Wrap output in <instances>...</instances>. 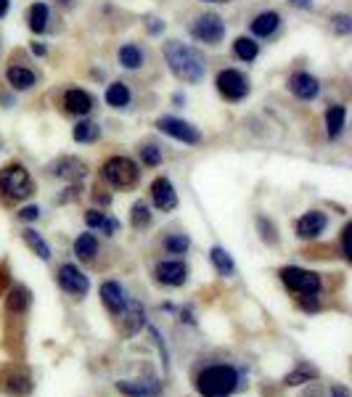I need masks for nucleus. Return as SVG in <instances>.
<instances>
[{
	"instance_id": "nucleus-1",
	"label": "nucleus",
	"mask_w": 352,
	"mask_h": 397,
	"mask_svg": "<svg viewBox=\"0 0 352 397\" xmlns=\"http://www.w3.org/2000/svg\"><path fill=\"white\" fill-rule=\"evenodd\" d=\"M165 58L177 80H183L188 85H196L204 80V72H207L204 58L191 46H183L180 40H170V43H165Z\"/></svg>"
},
{
	"instance_id": "nucleus-2",
	"label": "nucleus",
	"mask_w": 352,
	"mask_h": 397,
	"mask_svg": "<svg viewBox=\"0 0 352 397\" xmlns=\"http://www.w3.org/2000/svg\"><path fill=\"white\" fill-rule=\"evenodd\" d=\"M239 387V373L231 366H209L199 373L196 392L202 397H228Z\"/></svg>"
},
{
	"instance_id": "nucleus-3",
	"label": "nucleus",
	"mask_w": 352,
	"mask_h": 397,
	"mask_svg": "<svg viewBox=\"0 0 352 397\" xmlns=\"http://www.w3.org/2000/svg\"><path fill=\"white\" fill-rule=\"evenodd\" d=\"M0 194L21 202L32 194V177L21 165H9L0 170Z\"/></svg>"
},
{
	"instance_id": "nucleus-4",
	"label": "nucleus",
	"mask_w": 352,
	"mask_h": 397,
	"mask_svg": "<svg viewBox=\"0 0 352 397\" xmlns=\"http://www.w3.org/2000/svg\"><path fill=\"white\" fill-rule=\"evenodd\" d=\"M103 177L114 188H130L138 180V165L128 157H111L103 165Z\"/></svg>"
},
{
	"instance_id": "nucleus-5",
	"label": "nucleus",
	"mask_w": 352,
	"mask_h": 397,
	"mask_svg": "<svg viewBox=\"0 0 352 397\" xmlns=\"http://www.w3.org/2000/svg\"><path fill=\"white\" fill-rule=\"evenodd\" d=\"M278 276L284 281V287H289L291 292H296V294H318V292H321V278H318V273H313V270L289 265V268H281Z\"/></svg>"
},
{
	"instance_id": "nucleus-6",
	"label": "nucleus",
	"mask_w": 352,
	"mask_h": 397,
	"mask_svg": "<svg viewBox=\"0 0 352 397\" xmlns=\"http://www.w3.org/2000/svg\"><path fill=\"white\" fill-rule=\"evenodd\" d=\"M191 35H194V40L204 43V46H217L225 37V21L217 14H202L191 24Z\"/></svg>"
},
{
	"instance_id": "nucleus-7",
	"label": "nucleus",
	"mask_w": 352,
	"mask_h": 397,
	"mask_svg": "<svg viewBox=\"0 0 352 397\" xmlns=\"http://www.w3.org/2000/svg\"><path fill=\"white\" fill-rule=\"evenodd\" d=\"M217 93H220L225 101H241L247 93H249V83L247 77L236 69H222L217 74Z\"/></svg>"
},
{
	"instance_id": "nucleus-8",
	"label": "nucleus",
	"mask_w": 352,
	"mask_h": 397,
	"mask_svg": "<svg viewBox=\"0 0 352 397\" xmlns=\"http://www.w3.org/2000/svg\"><path fill=\"white\" fill-rule=\"evenodd\" d=\"M157 128L162 130L165 135H170V138H175V140H183L188 146H196V143L202 140V133H199L191 122L177 120V117H159Z\"/></svg>"
},
{
	"instance_id": "nucleus-9",
	"label": "nucleus",
	"mask_w": 352,
	"mask_h": 397,
	"mask_svg": "<svg viewBox=\"0 0 352 397\" xmlns=\"http://www.w3.org/2000/svg\"><path fill=\"white\" fill-rule=\"evenodd\" d=\"M58 284H61V289H64L66 294H72V297H85L88 294V289H90L88 276H85L77 265H61V268H58Z\"/></svg>"
},
{
	"instance_id": "nucleus-10",
	"label": "nucleus",
	"mask_w": 352,
	"mask_h": 397,
	"mask_svg": "<svg viewBox=\"0 0 352 397\" xmlns=\"http://www.w3.org/2000/svg\"><path fill=\"white\" fill-rule=\"evenodd\" d=\"M51 175L61 177V180H69V183H80L88 175V165L77 157H61L51 165Z\"/></svg>"
},
{
	"instance_id": "nucleus-11",
	"label": "nucleus",
	"mask_w": 352,
	"mask_h": 397,
	"mask_svg": "<svg viewBox=\"0 0 352 397\" xmlns=\"http://www.w3.org/2000/svg\"><path fill=\"white\" fill-rule=\"evenodd\" d=\"M117 389L128 397H159L162 395V381H157V379H122V381H117Z\"/></svg>"
},
{
	"instance_id": "nucleus-12",
	"label": "nucleus",
	"mask_w": 352,
	"mask_h": 397,
	"mask_svg": "<svg viewBox=\"0 0 352 397\" xmlns=\"http://www.w3.org/2000/svg\"><path fill=\"white\" fill-rule=\"evenodd\" d=\"M289 91L294 93L299 101H313L315 96L321 93V83H318V77L307 72H296L289 77Z\"/></svg>"
},
{
	"instance_id": "nucleus-13",
	"label": "nucleus",
	"mask_w": 352,
	"mask_h": 397,
	"mask_svg": "<svg viewBox=\"0 0 352 397\" xmlns=\"http://www.w3.org/2000/svg\"><path fill=\"white\" fill-rule=\"evenodd\" d=\"M157 281L165 287H183L188 281V268H185L180 259H170V262H159L157 265Z\"/></svg>"
},
{
	"instance_id": "nucleus-14",
	"label": "nucleus",
	"mask_w": 352,
	"mask_h": 397,
	"mask_svg": "<svg viewBox=\"0 0 352 397\" xmlns=\"http://www.w3.org/2000/svg\"><path fill=\"white\" fill-rule=\"evenodd\" d=\"M151 199H154L157 210H162V212H172L177 207V194L167 177H157L151 183Z\"/></svg>"
},
{
	"instance_id": "nucleus-15",
	"label": "nucleus",
	"mask_w": 352,
	"mask_h": 397,
	"mask_svg": "<svg viewBox=\"0 0 352 397\" xmlns=\"http://www.w3.org/2000/svg\"><path fill=\"white\" fill-rule=\"evenodd\" d=\"M326 225H328V217H326L323 212L313 210V212L302 215V217L296 220V236H299V239H318V236L326 231Z\"/></svg>"
},
{
	"instance_id": "nucleus-16",
	"label": "nucleus",
	"mask_w": 352,
	"mask_h": 397,
	"mask_svg": "<svg viewBox=\"0 0 352 397\" xmlns=\"http://www.w3.org/2000/svg\"><path fill=\"white\" fill-rule=\"evenodd\" d=\"M101 299L111 315H120L122 310H125V302H128V299H125V289H122L117 281H106V284H103Z\"/></svg>"
},
{
	"instance_id": "nucleus-17",
	"label": "nucleus",
	"mask_w": 352,
	"mask_h": 397,
	"mask_svg": "<svg viewBox=\"0 0 352 397\" xmlns=\"http://www.w3.org/2000/svg\"><path fill=\"white\" fill-rule=\"evenodd\" d=\"M120 315H125V318H120V321H125V326H122V331H125V336H133L135 331H140V326L146 324V313H143V305L140 302H125V310H122Z\"/></svg>"
},
{
	"instance_id": "nucleus-18",
	"label": "nucleus",
	"mask_w": 352,
	"mask_h": 397,
	"mask_svg": "<svg viewBox=\"0 0 352 397\" xmlns=\"http://www.w3.org/2000/svg\"><path fill=\"white\" fill-rule=\"evenodd\" d=\"M64 106L69 114L85 117V114H90L93 111V98L85 91H80V88H72V91H66V96H64Z\"/></svg>"
},
{
	"instance_id": "nucleus-19",
	"label": "nucleus",
	"mask_w": 352,
	"mask_h": 397,
	"mask_svg": "<svg viewBox=\"0 0 352 397\" xmlns=\"http://www.w3.org/2000/svg\"><path fill=\"white\" fill-rule=\"evenodd\" d=\"M3 381H6V389L16 397H24L32 392V379H29L27 371H19V368L9 371V373L3 376Z\"/></svg>"
},
{
	"instance_id": "nucleus-20",
	"label": "nucleus",
	"mask_w": 352,
	"mask_h": 397,
	"mask_svg": "<svg viewBox=\"0 0 352 397\" xmlns=\"http://www.w3.org/2000/svg\"><path fill=\"white\" fill-rule=\"evenodd\" d=\"M278 24H281V16H278L276 11H262V14L252 19L249 27L257 37H270L278 29Z\"/></svg>"
},
{
	"instance_id": "nucleus-21",
	"label": "nucleus",
	"mask_w": 352,
	"mask_h": 397,
	"mask_svg": "<svg viewBox=\"0 0 352 397\" xmlns=\"http://www.w3.org/2000/svg\"><path fill=\"white\" fill-rule=\"evenodd\" d=\"M344 120H347V109H344L342 103H336V106L326 111V133H328V138H339L342 135Z\"/></svg>"
},
{
	"instance_id": "nucleus-22",
	"label": "nucleus",
	"mask_w": 352,
	"mask_h": 397,
	"mask_svg": "<svg viewBox=\"0 0 352 397\" xmlns=\"http://www.w3.org/2000/svg\"><path fill=\"white\" fill-rule=\"evenodd\" d=\"M6 80L16 91H29L35 85V74L29 72V69H24V66H9L6 69Z\"/></svg>"
},
{
	"instance_id": "nucleus-23",
	"label": "nucleus",
	"mask_w": 352,
	"mask_h": 397,
	"mask_svg": "<svg viewBox=\"0 0 352 397\" xmlns=\"http://www.w3.org/2000/svg\"><path fill=\"white\" fill-rule=\"evenodd\" d=\"M32 302V294H29L27 287H14L9 292V299H6V307H9V313H24Z\"/></svg>"
},
{
	"instance_id": "nucleus-24",
	"label": "nucleus",
	"mask_w": 352,
	"mask_h": 397,
	"mask_svg": "<svg viewBox=\"0 0 352 397\" xmlns=\"http://www.w3.org/2000/svg\"><path fill=\"white\" fill-rule=\"evenodd\" d=\"M209 259H212L214 270H217L220 276H233V273H236V265H233L231 254L222 249V247H212V249H209Z\"/></svg>"
},
{
	"instance_id": "nucleus-25",
	"label": "nucleus",
	"mask_w": 352,
	"mask_h": 397,
	"mask_svg": "<svg viewBox=\"0 0 352 397\" xmlns=\"http://www.w3.org/2000/svg\"><path fill=\"white\" fill-rule=\"evenodd\" d=\"M318 379V371L313 368V366H307V363H299L291 373H286V379H284V384L286 387H299V384H307V381Z\"/></svg>"
},
{
	"instance_id": "nucleus-26",
	"label": "nucleus",
	"mask_w": 352,
	"mask_h": 397,
	"mask_svg": "<svg viewBox=\"0 0 352 397\" xmlns=\"http://www.w3.org/2000/svg\"><path fill=\"white\" fill-rule=\"evenodd\" d=\"M106 103L114 106V109H125L130 103V91L125 83H111L106 88Z\"/></svg>"
},
{
	"instance_id": "nucleus-27",
	"label": "nucleus",
	"mask_w": 352,
	"mask_h": 397,
	"mask_svg": "<svg viewBox=\"0 0 352 397\" xmlns=\"http://www.w3.org/2000/svg\"><path fill=\"white\" fill-rule=\"evenodd\" d=\"M24 236V244H27L29 249L35 252L40 259H51V247H48V241L40 236L37 231H32V228H27V231L21 233Z\"/></svg>"
},
{
	"instance_id": "nucleus-28",
	"label": "nucleus",
	"mask_w": 352,
	"mask_h": 397,
	"mask_svg": "<svg viewBox=\"0 0 352 397\" xmlns=\"http://www.w3.org/2000/svg\"><path fill=\"white\" fill-rule=\"evenodd\" d=\"M27 21H29V29H32L35 35H40V32L48 27V6L46 3H35V6H29Z\"/></svg>"
},
{
	"instance_id": "nucleus-29",
	"label": "nucleus",
	"mask_w": 352,
	"mask_h": 397,
	"mask_svg": "<svg viewBox=\"0 0 352 397\" xmlns=\"http://www.w3.org/2000/svg\"><path fill=\"white\" fill-rule=\"evenodd\" d=\"M95 252H98V241L93 233H83V236H77L74 241V254L80 259H93L95 257Z\"/></svg>"
},
{
	"instance_id": "nucleus-30",
	"label": "nucleus",
	"mask_w": 352,
	"mask_h": 397,
	"mask_svg": "<svg viewBox=\"0 0 352 397\" xmlns=\"http://www.w3.org/2000/svg\"><path fill=\"white\" fill-rule=\"evenodd\" d=\"M117 58H120V64L125 66V69H138L140 64H143V51H140L138 46H133V43H128V46L120 48V53H117Z\"/></svg>"
},
{
	"instance_id": "nucleus-31",
	"label": "nucleus",
	"mask_w": 352,
	"mask_h": 397,
	"mask_svg": "<svg viewBox=\"0 0 352 397\" xmlns=\"http://www.w3.org/2000/svg\"><path fill=\"white\" fill-rule=\"evenodd\" d=\"M233 53H236V58H241V61H254L259 53V48L252 37H239V40L233 43Z\"/></svg>"
},
{
	"instance_id": "nucleus-32",
	"label": "nucleus",
	"mask_w": 352,
	"mask_h": 397,
	"mask_svg": "<svg viewBox=\"0 0 352 397\" xmlns=\"http://www.w3.org/2000/svg\"><path fill=\"white\" fill-rule=\"evenodd\" d=\"M72 135L77 143H93V140H98V135H101V128L95 122H77Z\"/></svg>"
},
{
	"instance_id": "nucleus-33",
	"label": "nucleus",
	"mask_w": 352,
	"mask_h": 397,
	"mask_svg": "<svg viewBox=\"0 0 352 397\" xmlns=\"http://www.w3.org/2000/svg\"><path fill=\"white\" fill-rule=\"evenodd\" d=\"M130 222H133V228H146L148 222H151V212H148V204L146 202H135V204H133Z\"/></svg>"
},
{
	"instance_id": "nucleus-34",
	"label": "nucleus",
	"mask_w": 352,
	"mask_h": 397,
	"mask_svg": "<svg viewBox=\"0 0 352 397\" xmlns=\"http://www.w3.org/2000/svg\"><path fill=\"white\" fill-rule=\"evenodd\" d=\"M188 247H191V239L183 236V233H175V236H167L165 239V249L170 252V254H185Z\"/></svg>"
},
{
	"instance_id": "nucleus-35",
	"label": "nucleus",
	"mask_w": 352,
	"mask_h": 397,
	"mask_svg": "<svg viewBox=\"0 0 352 397\" xmlns=\"http://www.w3.org/2000/svg\"><path fill=\"white\" fill-rule=\"evenodd\" d=\"M138 154H140V159H143V165H148V167H157L159 162H162V148H157V146H140L138 148Z\"/></svg>"
},
{
	"instance_id": "nucleus-36",
	"label": "nucleus",
	"mask_w": 352,
	"mask_h": 397,
	"mask_svg": "<svg viewBox=\"0 0 352 397\" xmlns=\"http://www.w3.org/2000/svg\"><path fill=\"white\" fill-rule=\"evenodd\" d=\"M331 29L336 32V35H350L352 32V19L347 16V14H336V16L331 19Z\"/></svg>"
},
{
	"instance_id": "nucleus-37",
	"label": "nucleus",
	"mask_w": 352,
	"mask_h": 397,
	"mask_svg": "<svg viewBox=\"0 0 352 397\" xmlns=\"http://www.w3.org/2000/svg\"><path fill=\"white\" fill-rule=\"evenodd\" d=\"M257 225H259V231H262V241H268V244H276L278 236H276V228H273V222H268L265 217H259Z\"/></svg>"
},
{
	"instance_id": "nucleus-38",
	"label": "nucleus",
	"mask_w": 352,
	"mask_h": 397,
	"mask_svg": "<svg viewBox=\"0 0 352 397\" xmlns=\"http://www.w3.org/2000/svg\"><path fill=\"white\" fill-rule=\"evenodd\" d=\"M103 217H106V215L98 212V210H88V212H85V222H88V228H101Z\"/></svg>"
},
{
	"instance_id": "nucleus-39",
	"label": "nucleus",
	"mask_w": 352,
	"mask_h": 397,
	"mask_svg": "<svg viewBox=\"0 0 352 397\" xmlns=\"http://www.w3.org/2000/svg\"><path fill=\"white\" fill-rule=\"evenodd\" d=\"M101 231L106 233V236H114V233L120 231V220H114V217H103Z\"/></svg>"
},
{
	"instance_id": "nucleus-40",
	"label": "nucleus",
	"mask_w": 352,
	"mask_h": 397,
	"mask_svg": "<svg viewBox=\"0 0 352 397\" xmlns=\"http://www.w3.org/2000/svg\"><path fill=\"white\" fill-rule=\"evenodd\" d=\"M146 27H148L151 35H159V32L165 29V21H159L157 16H146Z\"/></svg>"
},
{
	"instance_id": "nucleus-41",
	"label": "nucleus",
	"mask_w": 352,
	"mask_h": 397,
	"mask_svg": "<svg viewBox=\"0 0 352 397\" xmlns=\"http://www.w3.org/2000/svg\"><path fill=\"white\" fill-rule=\"evenodd\" d=\"M350 233H352V225H347L342 231V252H344V259H350Z\"/></svg>"
},
{
	"instance_id": "nucleus-42",
	"label": "nucleus",
	"mask_w": 352,
	"mask_h": 397,
	"mask_svg": "<svg viewBox=\"0 0 352 397\" xmlns=\"http://www.w3.org/2000/svg\"><path fill=\"white\" fill-rule=\"evenodd\" d=\"M19 217H21V220H37V217H40V210H37V207H24V210L19 212Z\"/></svg>"
},
{
	"instance_id": "nucleus-43",
	"label": "nucleus",
	"mask_w": 352,
	"mask_h": 397,
	"mask_svg": "<svg viewBox=\"0 0 352 397\" xmlns=\"http://www.w3.org/2000/svg\"><path fill=\"white\" fill-rule=\"evenodd\" d=\"M331 395H333V397H350V392H347L344 387H339V384H333V387H331Z\"/></svg>"
},
{
	"instance_id": "nucleus-44",
	"label": "nucleus",
	"mask_w": 352,
	"mask_h": 397,
	"mask_svg": "<svg viewBox=\"0 0 352 397\" xmlns=\"http://www.w3.org/2000/svg\"><path fill=\"white\" fill-rule=\"evenodd\" d=\"M289 3H291L294 9H310V3H313V0H289Z\"/></svg>"
},
{
	"instance_id": "nucleus-45",
	"label": "nucleus",
	"mask_w": 352,
	"mask_h": 397,
	"mask_svg": "<svg viewBox=\"0 0 352 397\" xmlns=\"http://www.w3.org/2000/svg\"><path fill=\"white\" fill-rule=\"evenodd\" d=\"M9 14V0H0V16H6Z\"/></svg>"
},
{
	"instance_id": "nucleus-46",
	"label": "nucleus",
	"mask_w": 352,
	"mask_h": 397,
	"mask_svg": "<svg viewBox=\"0 0 352 397\" xmlns=\"http://www.w3.org/2000/svg\"><path fill=\"white\" fill-rule=\"evenodd\" d=\"M32 53L43 56V53H46V48H43V46H35V43H32Z\"/></svg>"
},
{
	"instance_id": "nucleus-47",
	"label": "nucleus",
	"mask_w": 352,
	"mask_h": 397,
	"mask_svg": "<svg viewBox=\"0 0 352 397\" xmlns=\"http://www.w3.org/2000/svg\"><path fill=\"white\" fill-rule=\"evenodd\" d=\"M202 3H233V0H202Z\"/></svg>"
}]
</instances>
